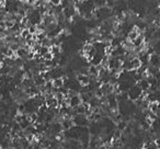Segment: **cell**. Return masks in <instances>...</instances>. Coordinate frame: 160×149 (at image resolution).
<instances>
[{"instance_id":"obj_1","label":"cell","mask_w":160,"mask_h":149,"mask_svg":"<svg viewBox=\"0 0 160 149\" xmlns=\"http://www.w3.org/2000/svg\"><path fill=\"white\" fill-rule=\"evenodd\" d=\"M148 63L150 64V66L151 67L158 68V66H159V63H160V59H159V56H158V54H157V53H154V54L149 55Z\"/></svg>"},{"instance_id":"obj_2","label":"cell","mask_w":160,"mask_h":149,"mask_svg":"<svg viewBox=\"0 0 160 149\" xmlns=\"http://www.w3.org/2000/svg\"><path fill=\"white\" fill-rule=\"evenodd\" d=\"M77 81L81 87H86L90 83V79H89V75H82L79 73L77 76Z\"/></svg>"},{"instance_id":"obj_3","label":"cell","mask_w":160,"mask_h":149,"mask_svg":"<svg viewBox=\"0 0 160 149\" xmlns=\"http://www.w3.org/2000/svg\"><path fill=\"white\" fill-rule=\"evenodd\" d=\"M52 84H53V88L54 89H61L64 87V84H65V79L64 78H54L53 80H52Z\"/></svg>"},{"instance_id":"obj_4","label":"cell","mask_w":160,"mask_h":149,"mask_svg":"<svg viewBox=\"0 0 160 149\" xmlns=\"http://www.w3.org/2000/svg\"><path fill=\"white\" fill-rule=\"evenodd\" d=\"M81 104V98H80V95H74L71 98H69V106L70 107H76L78 105Z\"/></svg>"},{"instance_id":"obj_5","label":"cell","mask_w":160,"mask_h":149,"mask_svg":"<svg viewBox=\"0 0 160 149\" xmlns=\"http://www.w3.org/2000/svg\"><path fill=\"white\" fill-rule=\"evenodd\" d=\"M61 52V47L59 46V45H52V46L50 47V53H52L54 57L59 55Z\"/></svg>"},{"instance_id":"obj_6","label":"cell","mask_w":160,"mask_h":149,"mask_svg":"<svg viewBox=\"0 0 160 149\" xmlns=\"http://www.w3.org/2000/svg\"><path fill=\"white\" fill-rule=\"evenodd\" d=\"M50 52V47H45V46H41L39 47V52H37V54H39L41 57H43V56L46 54V53H48Z\"/></svg>"},{"instance_id":"obj_7","label":"cell","mask_w":160,"mask_h":149,"mask_svg":"<svg viewBox=\"0 0 160 149\" xmlns=\"http://www.w3.org/2000/svg\"><path fill=\"white\" fill-rule=\"evenodd\" d=\"M42 58H43V61H52L53 59H54V56H53V54H52V53H50V52H48V53H46V54H45V55L43 56Z\"/></svg>"},{"instance_id":"obj_8","label":"cell","mask_w":160,"mask_h":149,"mask_svg":"<svg viewBox=\"0 0 160 149\" xmlns=\"http://www.w3.org/2000/svg\"><path fill=\"white\" fill-rule=\"evenodd\" d=\"M48 2H50L53 7H57V6H61V0H50Z\"/></svg>"},{"instance_id":"obj_9","label":"cell","mask_w":160,"mask_h":149,"mask_svg":"<svg viewBox=\"0 0 160 149\" xmlns=\"http://www.w3.org/2000/svg\"><path fill=\"white\" fill-rule=\"evenodd\" d=\"M28 31L30 34H36V27L35 25H30L28 28Z\"/></svg>"},{"instance_id":"obj_10","label":"cell","mask_w":160,"mask_h":149,"mask_svg":"<svg viewBox=\"0 0 160 149\" xmlns=\"http://www.w3.org/2000/svg\"><path fill=\"white\" fill-rule=\"evenodd\" d=\"M27 2H28L29 5H31V6H33L34 3L36 2V0H27Z\"/></svg>"},{"instance_id":"obj_11","label":"cell","mask_w":160,"mask_h":149,"mask_svg":"<svg viewBox=\"0 0 160 149\" xmlns=\"http://www.w3.org/2000/svg\"><path fill=\"white\" fill-rule=\"evenodd\" d=\"M0 1H1V0H0Z\"/></svg>"}]
</instances>
